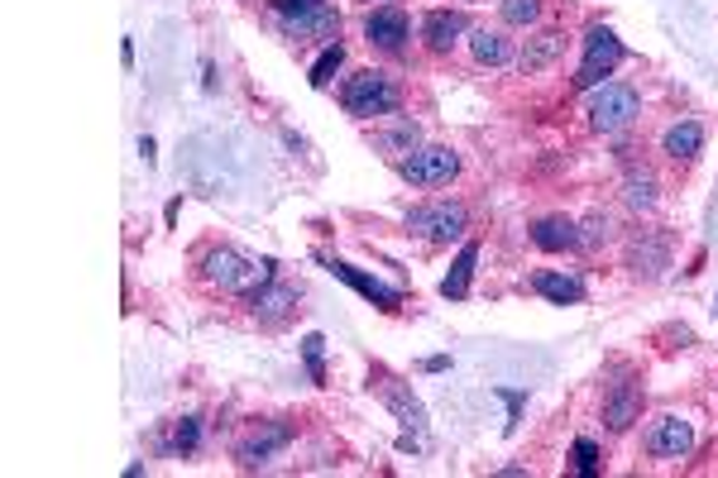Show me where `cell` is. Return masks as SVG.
<instances>
[{"mask_svg":"<svg viewBox=\"0 0 718 478\" xmlns=\"http://www.w3.org/2000/svg\"><path fill=\"white\" fill-rule=\"evenodd\" d=\"M197 273L207 287H215V293H235V297H254L258 287H268L278 278L268 258H244L240 249H230V244H215V249L201 254Z\"/></svg>","mask_w":718,"mask_h":478,"instance_id":"1","label":"cell"},{"mask_svg":"<svg viewBox=\"0 0 718 478\" xmlns=\"http://www.w3.org/2000/svg\"><path fill=\"white\" fill-rule=\"evenodd\" d=\"M340 106L355 115V120H373V115H393L402 106V86L393 82V72L383 67H365L355 72L350 82L340 86Z\"/></svg>","mask_w":718,"mask_h":478,"instance_id":"2","label":"cell"},{"mask_svg":"<svg viewBox=\"0 0 718 478\" xmlns=\"http://www.w3.org/2000/svg\"><path fill=\"white\" fill-rule=\"evenodd\" d=\"M642 115V92L627 82H599L584 100V120L594 135H617Z\"/></svg>","mask_w":718,"mask_h":478,"instance_id":"3","label":"cell"},{"mask_svg":"<svg viewBox=\"0 0 718 478\" xmlns=\"http://www.w3.org/2000/svg\"><path fill=\"white\" fill-rule=\"evenodd\" d=\"M460 172V153L445 144H422L408 158H398V178L412 187H445Z\"/></svg>","mask_w":718,"mask_h":478,"instance_id":"4","label":"cell"},{"mask_svg":"<svg viewBox=\"0 0 718 478\" xmlns=\"http://www.w3.org/2000/svg\"><path fill=\"white\" fill-rule=\"evenodd\" d=\"M408 230L431 244H451L469 230V211L460 201H431V206H412L408 211Z\"/></svg>","mask_w":718,"mask_h":478,"instance_id":"5","label":"cell"},{"mask_svg":"<svg viewBox=\"0 0 718 478\" xmlns=\"http://www.w3.org/2000/svg\"><path fill=\"white\" fill-rule=\"evenodd\" d=\"M623 57H627V49L613 39V29L594 24L589 29V39H584V63H580V72H574V92H594V86L609 77Z\"/></svg>","mask_w":718,"mask_h":478,"instance_id":"6","label":"cell"},{"mask_svg":"<svg viewBox=\"0 0 718 478\" xmlns=\"http://www.w3.org/2000/svg\"><path fill=\"white\" fill-rule=\"evenodd\" d=\"M287 445H293V422H258L240 436L235 459H240V469H264L287 450Z\"/></svg>","mask_w":718,"mask_h":478,"instance_id":"7","label":"cell"},{"mask_svg":"<svg viewBox=\"0 0 718 478\" xmlns=\"http://www.w3.org/2000/svg\"><path fill=\"white\" fill-rule=\"evenodd\" d=\"M689 450H695V426H689L685 416L666 412L646 426V455L661 459V465H675V459H685Z\"/></svg>","mask_w":718,"mask_h":478,"instance_id":"8","label":"cell"},{"mask_svg":"<svg viewBox=\"0 0 718 478\" xmlns=\"http://www.w3.org/2000/svg\"><path fill=\"white\" fill-rule=\"evenodd\" d=\"M408 34H412V20L402 6H383L365 20V39H369V49H379V53H402L408 49Z\"/></svg>","mask_w":718,"mask_h":478,"instance_id":"9","label":"cell"},{"mask_svg":"<svg viewBox=\"0 0 718 478\" xmlns=\"http://www.w3.org/2000/svg\"><path fill=\"white\" fill-rule=\"evenodd\" d=\"M283 34L293 43H307V39H321V43H336L340 34V14L330 6H312V10H297V14H278Z\"/></svg>","mask_w":718,"mask_h":478,"instance_id":"10","label":"cell"},{"mask_svg":"<svg viewBox=\"0 0 718 478\" xmlns=\"http://www.w3.org/2000/svg\"><path fill=\"white\" fill-rule=\"evenodd\" d=\"M560 53H566V34H560V29H541V34H531L527 49L517 53V67H522V77H537V72L551 67Z\"/></svg>","mask_w":718,"mask_h":478,"instance_id":"11","label":"cell"},{"mask_svg":"<svg viewBox=\"0 0 718 478\" xmlns=\"http://www.w3.org/2000/svg\"><path fill=\"white\" fill-rule=\"evenodd\" d=\"M369 387H379V397L388 402V412H398V416H402V426L422 431V422H426V416H422V402H416V397H412V393H408V387H402L398 379H388V373L379 369V373H373V379H369Z\"/></svg>","mask_w":718,"mask_h":478,"instance_id":"12","label":"cell"},{"mask_svg":"<svg viewBox=\"0 0 718 478\" xmlns=\"http://www.w3.org/2000/svg\"><path fill=\"white\" fill-rule=\"evenodd\" d=\"M637 412H642V383L637 379L617 383L613 393L603 397V422H609V431H627L637 422Z\"/></svg>","mask_w":718,"mask_h":478,"instance_id":"13","label":"cell"},{"mask_svg":"<svg viewBox=\"0 0 718 478\" xmlns=\"http://www.w3.org/2000/svg\"><path fill=\"white\" fill-rule=\"evenodd\" d=\"M531 293H541L546 301H556V307H574V301H584V283L574 278V273L541 268V273H531Z\"/></svg>","mask_w":718,"mask_h":478,"instance_id":"14","label":"cell"},{"mask_svg":"<svg viewBox=\"0 0 718 478\" xmlns=\"http://www.w3.org/2000/svg\"><path fill=\"white\" fill-rule=\"evenodd\" d=\"M250 307H254V316H258L264 326H278L283 316L297 307V287H287V283L273 278L268 287H258V293L250 297Z\"/></svg>","mask_w":718,"mask_h":478,"instance_id":"15","label":"cell"},{"mask_svg":"<svg viewBox=\"0 0 718 478\" xmlns=\"http://www.w3.org/2000/svg\"><path fill=\"white\" fill-rule=\"evenodd\" d=\"M699 149H704V125L699 120H680L661 135V153L675 158V163H695Z\"/></svg>","mask_w":718,"mask_h":478,"instance_id":"16","label":"cell"},{"mask_svg":"<svg viewBox=\"0 0 718 478\" xmlns=\"http://www.w3.org/2000/svg\"><path fill=\"white\" fill-rule=\"evenodd\" d=\"M330 273H336L340 283H350L359 297L379 301L383 311H398V301H402V297H398V287H383L379 278H369V273H359V268H350V264H340V258H336V264H330Z\"/></svg>","mask_w":718,"mask_h":478,"instance_id":"17","label":"cell"},{"mask_svg":"<svg viewBox=\"0 0 718 478\" xmlns=\"http://www.w3.org/2000/svg\"><path fill=\"white\" fill-rule=\"evenodd\" d=\"M460 34H465V20H460L455 10H431L422 20V39H426L431 53H451Z\"/></svg>","mask_w":718,"mask_h":478,"instance_id":"18","label":"cell"},{"mask_svg":"<svg viewBox=\"0 0 718 478\" xmlns=\"http://www.w3.org/2000/svg\"><path fill=\"white\" fill-rule=\"evenodd\" d=\"M531 244L537 249H574L580 240V230H574V221H566V215H546V221L531 225Z\"/></svg>","mask_w":718,"mask_h":478,"instance_id":"19","label":"cell"},{"mask_svg":"<svg viewBox=\"0 0 718 478\" xmlns=\"http://www.w3.org/2000/svg\"><path fill=\"white\" fill-rule=\"evenodd\" d=\"M469 49H474V63L484 67H503L513 57V43L503 39V29H469Z\"/></svg>","mask_w":718,"mask_h":478,"instance_id":"20","label":"cell"},{"mask_svg":"<svg viewBox=\"0 0 718 478\" xmlns=\"http://www.w3.org/2000/svg\"><path fill=\"white\" fill-rule=\"evenodd\" d=\"M474 264H479V244H465V249H460V258H455V268L445 273L441 297H451V301L465 297L469 293V278H474Z\"/></svg>","mask_w":718,"mask_h":478,"instance_id":"21","label":"cell"},{"mask_svg":"<svg viewBox=\"0 0 718 478\" xmlns=\"http://www.w3.org/2000/svg\"><path fill=\"white\" fill-rule=\"evenodd\" d=\"M498 14H503V24H513V29H531L541 20V0H503Z\"/></svg>","mask_w":718,"mask_h":478,"instance_id":"22","label":"cell"},{"mask_svg":"<svg viewBox=\"0 0 718 478\" xmlns=\"http://www.w3.org/2000/svg\"><path fill=\"white\" fill-rule=\"evenodd\" d=\"M340 63H345V49H340V39H336V43H326V53L312 63V86H330V77L340 72Z\"/></svg>","mask_w":718,"mask_h":478,"instance_id":"23","label":"cell"},{"mask_svg":"<svg viewBox=\"0 0 718 478\" xmlns=\"http://www.w3.org/2000/svg\"><path fill=\"white\" fill-rule=\"evenodd\" d=\"M197 445H201V422H197V416H182V422L172 426V450H178V455H192Z\"/></svg>","mask_w":718,"mask_h":478,"instance_id":"24","label":"cell"},{"mask_svg":"<svg viewBox=\"0 0 718 478\" xmlns=\"http://www.w3.org/2000/svg\"><path fill=\"white\" fill-rule=\"evenodd\" d=\"M321 354H326V340H321V336H307V340H302V359H307V373H312V383H326Z\"/></svg>","mask_w":718,"mask_h":478,"instance_id":"25","label":"cell"},{"mask_svg":"<svg viewBox=\"0 0 718 478\" xmlns=\"http://www.w3.org/2000/svg\"><path fill=\"white\" fill-rule=\"evenodd\" d=\"M627 201H632V206H656V187H652V178H646V172H642V178H632L627 182Z\"/></svg>","mask_w":718,"mask_h":478,"instance_id":"26","label":"cell"},{"mask_svg":"<svg viewBox=\"0 0 718 478\" xmlns=\"http://www.w3.org/2000/svg\"><path fill=\"white\" fill-rule=\"evenodd\" d=\"M273 14H297V10H312V6H326V0H268Z\"/></svg>","mask_w":718,"mask_h":478,"instance_id":"27","label":"cell"},{"mask_svg":"<svg viewBox=\"0 0 718 478\" xmlns=\"http://www.w3.org/2000/svg\"><path fill=\"white\" fill-rule=\"evenodd\" d=\"M613 235V225H609V215H603V221H599V215H594V221H589V244H599V240H609Z\"/></svg>","mask_w":718,"mask_h":478,"instance_id":"28","label":"cell"},{"mask_svg":"<svg viewBox=\"0 0 718 478\" xmlns=\"http://www.w3.org/2000/svg\"><path fill=\"white\" fill-rule=\"evenodd\" d=\"M574 455H580V469H584V474H594V445L580 440V445H574Z\"/></svg>","mask_w":718,"mask_h":478,"instance_id":"29","label":"cell"},{"mask_svg":"<svg viewBox=\"0 0 718 478\" xmlns=\"http://www.w3.org/2000/svg\"><path fill=\"white\" fill-rule=\"evenodd\" d=\"M714 316H718V301H714Z\"/></svg>","mask_w":718,"mask_h":478,"instance_id":"30","label":"cell"},{"mask_svg":"<svg viewBox=\"0 0 718 478\" xmlns=\"http://www.w3.org/2000/svg\"><path fill=\"white\" fill-rule=\"evenodd\" d=\"M474 6H479V0H474Z\"/></svg>","mask_w":718,"mask_h":478,"instance_id":"31","label":"cell"}]
</instances>
